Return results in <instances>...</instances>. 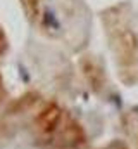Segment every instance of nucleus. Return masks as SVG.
Segmentation results:
<instances>
[{
	"label": "nucleus",
	"instance_id": "1",
	"mask_svg": "<svg viewBox=\"0 0 138 149\" xmlns=\"http://www.w3.org/2000/svg\"><path fill=\"white\" fill-rule=\"evenodd\" d=\"M30 118L34 139L45 148L79 149L86 142L81 123L55 101L34 99Z\"/></svg>",
	"mask_w": 138,
	"mask_h": 149
},
{
	"label": "nucleus",
	"instance_id": "2",
	"mask_svg": "<svg viewBox=\"0 0 138 149\" xmlns=\"http://www.w3.org/2000/svg\"><path fill=\"white\" fill-rule=\"evenodd\" d=\"M102 24L114 56L117 76L124 85L138 83V33L126 5H114L102 12Z\"/></svg>",
	"mask_w": 138,
	"mask_h": 149
},
{
	"label": "nucleus",
	"instance_id": "3",
	"mask_svg": "<svg viewBox=\"0 0 138 149\" xmlns=\"http://www.w3.org/2000/svg\"><path fill=\"white\" fill-rule=\"evenodd\" d=\"M81 68H83V73H85L86 80L90 81L92 87L102 88L104 87V71H102V68L99 66V63L95 59H92V56H86L81 61Z\"/></svg>",
	"mask_w": 138,
	"mask_h": 149
},
{
	"label": "nucleus",
	"instance_id": "4",
	"mask_svg": "<svg viewBox=\"0 0 138 149\" xmlns=\"http://www.w3.org/2000/svg\"><path fill=\"white\" fill-rule=\"evenodd\" d=\"M41 2L43 0H21L23 9L26 12V17L31 23L43 24V10H41Z\"/></svg>",
	"mask_w": 138,
	"mask_h": 149
},
{
	"label": "nucleus",
	"instance_id": "5",
	"mask_svg": "<svg viewBox=\"0 0 138 149\" xmlns=\"http://www.w3.org/2000/svg\"><path fill=\"white\" fill-rule=\"evenodd\" d=\"M5 49H7V38H5V33H3L2 26H0V56L3 54ZM2 95H3V85H2V76H0V99H2Z\"/></svg>",
	"mask_w": 138,
	"mask_h": 149
},
{
	"label": "nucleus",
	"instance_id": "6",
	"mask_svg": "<svg viewBox=\"0 0 138 149\" xmlns=\"http://www.w3.org/2000/svg\"><path fill=\"white\" fill-rule=\"evenodd\" d=\"M102 149H128V146L124 142H121V141H112V142L105 144Z\"/></svg>",
	"mask_w": 138,
	"mask_h": 149
},
{
	"label": "nucleus",
	"instance_id": "7",
	"mask_svg": "<svg viewBox=\"0 0 138 149\" xmlns=\"http://www.w3.org/2000/svg\"><path fill=\"white\" fill-rule=\"evenodd\" d=\"M135 139H137V149H138V128H137V134H135Z\"/></svg>",
	"mask_w": 138,
	"mask_h": 149
}]
</instances>
